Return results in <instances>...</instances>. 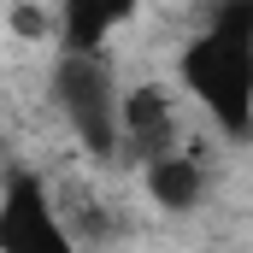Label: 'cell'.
<instances>
[{"instance_id": "obj_1", "label": "cell", "mask_w": 253, "mask_h": 253, "mask_svg": "<svg viewBox=\"0 0 253 253\" xmlns=\"http://www.w3.org/2000/svg\"><path fill=\"white\" fill-rule=\"evenodd\" d=\"M177 77L200 100V112L218 124L224 141H253V42H242L236 30L206 24L183 47Z\"/></svg>"}, {"instance_id": "obj_2", "label": "cell", "mask_w": 253, "mask_h": 253, "mask_svg": "<svg viewBox=\"0 0 253 253\" xmlns=\"http://www.w3.org/2000/svg\"><path fill=\"white\" fill-rule=\"evenodd\" d=\"M53 100L94 159L124 153V88H118V71L106 65V53L100 59L59 53L53 59Z\"/></svg>"}, {"instance_id": "obj_3", "label": "cell", "mask_w": 253, "mask_h": 253, "mask_svg": "<svg viewBox=\"0 0 253 253\" xmlns=\"http://www.w3.org/2000/svg\"><path fill=\"white\" fill-rule=\"evenodd\" d=\"M0 253H77V236L53 206V189L30 165H12L0 177Z\"/></svg>"}, {"instance_id": "obj_4", "label": "cell", "mask_w": 253, "mask_h": 253, "mask_svg": "<svg viewBox=\"0 0 253 253\" xmlns=\"http://www.w3.org/2000/svg\"><path fill=\"white\" fill-rule=\"evenodd\" d=\"M124 153L147 171L171 153H183V124H177V100L159 83H135L124 88Z\"/></svg>"}, {"instance_id": "obj_5", "label": "cell", "mask_w": 253, "mask_h": 253, "mask_svg": "<svg viewBox=\"0 0 253 253\" xmlns=\"http://www.w3.org/2000/svg\"><path fill=\"white\" fill-rule=\"evenodd\" d=\"M135 18V6H112V0H71L53 12V30H59V53H83V59H100L106 53V36Z\"/></svg>"}, {"instance_id": "obj_6", "label": "cell", "mask_w": 253, "mask_h": 253, "mask_svg": "<svg viewBox=\"0 0 253 253\" xmlns=\"http://www.w3.org/2000/svg\"><path fill=\"white\" fill-rule=\"evenodd\" d=\"M147 194H153L159 212H194L206 200V177H200L189 147L171 153V159H159V165H147Z\"/></svg>"}, {"instance_id": "obj_7", "label": "cell", "mask_w": 253, "mask_h": 253, "mask_svg": "<svg viewBox=\"0 0 253 253\" xmlns=\"http://www.w3.org/2000/svg\"><path fill=\"white\" fill-rule=\"evenodd\" d=\"M206 24H218V30H236L242 42H253V0H230V6H218Z\"/></svg>"}]
</instances>
